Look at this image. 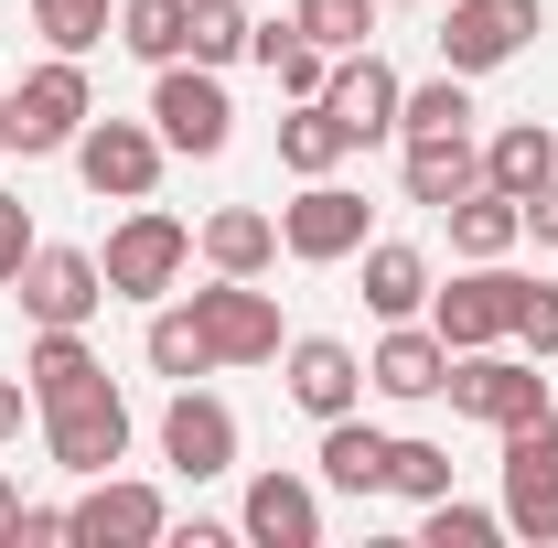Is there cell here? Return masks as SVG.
Wrapping results in <instances>:
<instances>
[{
	"label": "cell",
	"instance_id": "cell-10",
	"mask_svg": "<svg viewBox=\"0 0 558 548\" xmlns=\"http://www.w3.org/2000/svg\"><path fill=\"white\" fill-rule=\"evenodd\" d=\"M515 290H526V279L505 270V259H473L451 290H429V334L451 344V355H473V344H505V334H515Z\"/></svg>",
	"mask_w": 558,
	"mask_h": 548
},
{
	"label": "cell",
	"instance_id": "cell-21",
	"mask_svg": "<svg viewBox=\"0 0 558 548\" xmlns=\"http://www.w3.org/2000/svg\"><path fill=\"white\" fill-rule=\"evenodd\" d=\"M484 183L494 194H537V183H558V140H548V119H505V130L484 140Z\"/></svg>",
	"mask_w": 558,
	"mask_h": 548
},
{
	"label": "cell",
	"instance_id": "cell-15",
	"mask_svg": "<svg viewBox=\"0 0 558 548\" xmlns=\"http://www.w3.org/2000/svg\"><path fill=\"white\" fill-rule=\"evenodd\" d=\"M279 388H290L301 419H344L365 398V355L344 334H301V344H279Z\"/></svg>",
	"mask_w": 558,
	"mask_h": 548
},
{
	"label": "cell",
	"instance_id": "cell-1",
	"mask_svg": "<svg viewBox=\"0 0 558 548\" xmlns=\"http://www.w3.org/2000/svg\"><path fill=\"white\" fill-rule=\"evenodd\" d=\"M97 119V86H86V55H44L22 86H0V151L44 162V151H75V130Z\"/></svg>",
	"mask_w": 558,
	"mask_h": 548
},
{
	"label": "cell",
	"instance_id": "cell-38",
	"mask_svg": "<svg viewBox=\"0 0 558 548\" xmlns=\"http://www.w3.org/2000/svg\"><path fill=\"white\" fill-rule=\"evenodd\" d=\"M22 419H33V388H22V377H0V452L22 441Z\"/></svg>",
	"mask_w": 558,
	"mask_h": 548
},
{
	"label": "cell",
	"instance_id": "cell-37",
	"mask_svg": "<svg viewBox=\"0 0 558 548\" xmlns=\"http://www.w3.org/2000/svg\"><path fill=\"white\" fill-rule=\"evenodd\" d=\"M22 259H33V215H22L11 194H0V290L22 279Z\"/></svg>",
	"mask_w": 558,
	"mask_h": 548
},
{
	"label": "cell",
	"instance_id": "cell-25",
	"mask_svg": "<svg viewBox=\"0 0 558 548\" xmlns=\"http://www.w3.org/2000/svg\"><path fill=\"white\" fill-rule=\"evenodd\" d=\"M344 119H333V108H323V97H290V119H279V172H301V183H312V172H344Z\"/></svg>",
	"mask_w": 558,
	"mask_h": 548
},
{
	"label": "cell",
	"instance_id": "cell-29",
	"mask_svg": "<svg viewBox=\"0 0 558 548\" xmlns=\"http://www.w3.org/2000/svg\"><path fill=\"white\" fill-rule=\"evenodd\" d=\"M119 44H130L140 65H183V44H194V0H119Z\"/></svg>",
	"mask_w": 558,
	"mask_h": 548
},
{
	"label": "cell",
	"instance_id": "cell-27",
	"mask_svg": "<svg viewBox=\"0 0 558 548\" xmlns=\"http://www.w3.org/2000/svg\"><path fill=\"white\" fill-rule=\"evenodd\" d=\"M440 215H451V248H462V259H505V248L526 237V205L494 194V183H473L462 205H440Z\"/></svg>",
	"mask_w": 558,
	"mask_h": 548
},
{
	"label": "cell",
	"instance_id": "cell-35",
	"mask_svg": "<svg viewBox=\"0 0 558 548\" xmlns=\"http://www.w3.org/2000/svg\"><path fill=\"white\" fill-rule=\"evenodd\" d=\"M387 495H409V505L451 495V452L440 441H387Z\"/></svg>",
	"mask_w": 558,
	"mask_h": 548
},
{
	"label": "cell",
	"instance_id": "cell-14",
	"mask_svg": "<svg viewBox=\"0 0 558 548\" xmlns=\"http://www.w3.org/2000/svg\"><path fill=\"white\" fill-rule=\"evenodd\" d=\"M161 463L183 484L236 474V409H226L215 388H172V409H161Z\"/></svg>",
	"mask_w": 558,
	"mask_h": 548
},
{
	"label": "cell",
	"instance_id": "cell-7",
	"mask_svg": "<svg viewBox=\"0 0 558 548\" xmlns=\"http://www.w3.org/2000/svg\"><path fill=\"white\" fill-rule=\"evenodd\" d=\"M537 33H548V0H451L440 65H451V75H494V65H515Z\"/></svg>",
	"mask_w": 558,
	"mask_h": 548
},
{
	"label": "cell",
	"instance_id": "cell-11",
	"mask_svg": "<svg viewBox=\"0 0 558 548\" xmlns=\"http://www.w3.org/2000/svg\"><path fill=\"white\" fill-rule=\"evenodd\" d=\"M65 516H75L86 548H150V538H172L161 484H130V474H86V495H75Z\"/></svg>",
	"mask_w": 558,
	"mask_h": 548
},
{
	"label": "cell",
	"instance_id": "cell-39",
	"mask_svg": "<svg viewBox=\"0 0 558 548\" xmlns=\"http://www.w3.org/2000/svg\"><path fill=\"white\" fill-rule=\"evenodd\" d=\"M526 237H537V248H558V183H537V194H526Z\"/></svg>",
	"mask_w": 558,
	"mask_h": 548
},
{
	"label": "cell",
	"instance_id": "cell-34",
	"mask_svg": "<svg viewBox=\"0 0 558 548\" xmlns=\"http://www.w3.org/2000/svg\"><path fill=\"white\" fill-rule=\"evenodd\" d=\"M247 33H258V22H247L236 0H194V44H183V55L226 75V65H236V55H247Z\"/></svg>",
	"mask_w": 558,
	"mask_h": 548
},
{
	"label": "cell",
	"instance_id": "cell-6",
	"mask_svg": "<svg viewBox=\"0 0 558 548\" xmlns=\"http://www.w3.org/2000/svg\"><path fill=\"white\" fill-rule=\"evenodd\" d=\"M279 259H301V270L365 259V194H354V183H333V172H312V183L279 205Z\"/></svg>",
	"mask_w": 558,
	"mask_h": 548
},
{
	"label": "cell",
	"instance_id": "cell-24",
	"mask_svg": "<svg viewBox=\"0 0 558 548\" xmlns=\"http://www.w3.org/2000/svg\"><path fill=\"white\" fill-rule=\"evenodd\" d=\"M323 484L333 495H387V430H365V419H323Z\"/></svg>",
	"mask_w": 558,
	"mask_h": 548
},
{
	"label": "cell",
	"instance_id": "cell-17",
	"mask_svg": "<svg viewBox=\"0 0 558 548\" xmlns=\"http://www.w3.org/2000/svg\"><path fill=\"white\" fill-rule=\"evenodd\" d=\"M365 388H387V398H440L451 388V344L429 334V323H387L376 334V355H365Z\"/></svg>",
	"mask_w": 558,
	"mask_h": 548
},
{
	"label": "cell",
	"instance_id": "cell-4",
	"mask_svg": "<svg viewBox=\"0 0 558 548\" xmlns=\"http://www.w3.org/2000/svg\"><path fill=\"white\" fill-rule=\"evenodd\" d=\"M150 130H161V151H194V162H215L226 140H236V108H226V75L215 65H150Z\"/></svg>",
	"mask_w": 558,
	"mask_h": 548
},
{
	"label": "cell",
	"instance_id": "cell-5",
	"mask_svg": "<svg viewBox=\"0 0 558 548\" xmlns=\"http://www.w3.org/2000/svg\"><path fill=\"white\" fill-rule=\"evenodd\" d=\"M462 419H484V430H515L526 409H548V377H537V355L515 344H473V355H451V388H440Z\"/></svg>",
	"mask_w": 558,
	"mask_h": 548
},
{
	"label": "cell",
	"instance_id": "cell-9",
	"mask_svg": "<svg viewBox=\"0 0 558 548\" xmlns=\"http://www.w3.org/2000/svg\"><path fill=\"white\" fill-rule=\"evenodd\" d=\"M44 452H54L75 484L108 474V463H130V398H119L108 377H97V388H75V398H54V409H44Z\"/></svg>",
	"mask_w": 558,
	"mask_h": 548
},
{
	"label": "cell",
	"instance_id": "cell-22",
	"mask_svg": "<svg viewBox=\"0 0 558 548\" xmlns=\"http://www.w3.org/2000/svg\"><path fill=\"white\" fill-rule=\"evenodd\" d=\"M194 248H205V270H226V279H258V270L279 259V215H258V205H215Z\"/></svg>",
	"mask_w": 558,
	"mask_h": 548
},
{
	"label": "cell",
	"instance_id": "cell-33",
	"mask_svg": "<svg viewBox=\"0 0 558 548\" xmlns=\"http://www.w3.org/2000/svg\"><path fill=\"white\" fill-rule=\"evenodd\" d=\"M418 538H429V548H494V538H505V505H462V495H429V505H418Z\"/></svg>",
	"mask_w": 558,
	"mask_h": 548
},
{
	"label": "cell",
	"instance_id": "cell-40",
	"mask_svg": "<svg viewBox=\"0 0 558 548\" xmlns=\"http://www.w3.org/2000/svg\"><path fill=\"white\" fill-rule=\"evenodd\" d=\"M11 527H22V484L0 474V548H11Z\"/></svg>",
	"mask_w": 558,
	"mask_h": 548
},
{
	"label": "cell",
	"instance_id": "cell-26",
	"mask_svg": "<svg viewBox=\"0 0 558 548\" xmlns=\"http://www.w3.org/2000/svg\"><path fill=\"white\" fill-rule=\"evenodd\" d=\"M140 355H150V377H172V388L215 377V344H205V323H194V301H161L150 334H140Z\"/></svg>",
	"mask_w": 558,
	"mask_h": 548
},
{
	"label": "cell",
	"instance_id": "cell-12",
	"mask_svg": "<svg viewBox=\"0 0 558 548\" xmlns=\"http://www.w3.org/2000/svg\"><path fill=\"white\" fill-rule=\"evenodd\" d=\"M194 323H205L215 366H269V355H279V301L258 290V279L215 270V290H194Z\"/></svg>",
	"mask_w": 558,
	"mask_h": 548
},
{
	"label": "cell",
	"instance_id": "cell-31",
	"mask_svg": "<svg viewBox=\"0 0 558 548\" xmlns=\"http://www.w3.org/2000/svg\"><path fill=\"white\" fill-rule=\"evenodd\" d=\"M376 11H387V0H290V22H301L323 55H354V44H376Z\"/></svg>",
	"mask_w": 558,
	"mask_h": 548
},
{
	"label": "cell",
	"instance_id": "cell-30",
	"mask_svg": "<svg viewBox=\"0 0 558 548\" xmlns=\"http://www.w3.org/2000/svg\"><path fill=\"white\" fill-rule=\"evenodd\" d=\"M429 130H473V75H429V86H409L398 97V140H429Z\"/></svg>",
	"mask_w": 558,
	"mask_h": 548
},
{
	"label": "cell",
	"instance_id": "cell-13",
	"mask_svg": "<svg viewBox=\"0 0 558 548\" xmlns=\"http://www.w3.org/2000/svg\"><path fill=\"white\" fill-rule=\"evenodd\" d=\"M398 97H409V75L387 65L376 44L333 55V75H323V108L344 119V140H354V151H365V140H398Z\"/></svg>",
	"mask_w": 558,
	"mask_h": 548
},
{
	"label": "cell",
	"instance_id": "cell-18",
	"mask_svg": "<svg viewBox=\"0 0 558 548\" xmlns=\"http://www.w3.org/2000/svg\"><path fill=\"white\" fill-rule=\"evenodd\" d=\"M236 538H258V548H323V495H312L301 474H258L247 505H236Z\"/></svg>",
	"mask_w": 558,
	"mask_h": 548
},
{
	"label": "cell",
	"instance_id": "cell-32",
	"mask_svg": "<svg viewBox=\"0 0 558 548\" xmlns=\"http://www.w3.org/2000/svg\"><path fill=\"white\" fill-rule=\"evenodd\" d=\"M108 22H119V0H33V33H44L54 55H97Z\"/></svg>",
	"mask_w": 558,
	"mask_h": 548
},
{
	"label": "cell",
	"instance_id": "cell-20",
	"mask_svg": "<svg viewBox=\"0 0 558 548\" xmlns=\"http://www.w3.org/2000/svg\"><path fill=\"white\" fill-rule=\"evenodd\" d=\"M108 366H97V344H86V323H33V355H22V388H33V409H54V398H75V388H97Z\"/></svg>",
	"mask_w": 558,
	"mask_h": 548
},
{
	"label": "cell",
	"instance_id": "cell-8",
	"mask_svg": "<svg viewBox=\"0 0 558 548\" xmlns=\"http://www.w3.org/2000/svg\"><path fill=\"white\" fill-rule=\"evenodd\" d=\"M75 172H86L97 205H150V183H161V130H150V119H86V130H75Z\"/></svg>",
	"mask_w": 558,
	"mask_h": 548
},
{
	"label": "cell",
	"instance_id": "cell-16",
	"mask_svg": "<svg viewBox=\"0 0 558 548\" xmlns=\"http://www.w3.org/2000/svg\"><path fill=\"white\" fill-rule=\"evenodd\" d=\"M11 301H22L33 323H97V312H108V270H97L86 248H33L22 279H11Z\"/></svg>",
	"mask_w": 558,
	"mask_h": 548
},
{
	"label": "cell",
	"instance_id": "cell-36",
	"mask_svg": "<svg viewBox=\"0 0 558 548\" xmlns=\"http://www.w3.org/2000/svg\"><path fill=\"white\" fill-rule=\"evenodd\" d=\"M505 344H526L537 366L558 355V279H526V290H515V334H505Z\"/></svg>",
	"mask_w": 558,
	"mask_h": 548
},
{
	"label": "cell",
	"instance_id": "cell-28",
	"mask_svg": "<svg viewBox=\"0 0 558 548\" xmlns=\"http://www.w3.org/2000/svg\"><path fill=\"white\" fill-rule=\"evenodd\" d=\"M247 55L279 75V97H323V75H333V55H323L301 22H258V33H247Z\"/></svg>",
	"mask_w": 558,
	"mask_h": 548
},
{
	"label": "cell",
	"instance_id": "cell-23",
	"mask_svg": "<svg viewBox=\"0 0 558 548\" xmlns=\"http://www.w3.org/2000/svg\"><path fill=\"white\" fill-rule=\"evenodd\" d=\"M365 312H376V323L429 312V259H418V248H398V237H365Z\"/></svg>",
	"mask_w": 558,
	"mask_h": 548
},
{
	"label": "cell",
	"instance_id": "cell-2",
	"mask_svg": "<svg viewBox=\"0 0 558 548\" xmlns=\"http://www.w3.org/2000/svg\"><path fill=\"white\" fill-rule=\"evenodd\" d=\"M108 301H161L172 279L194 270V226L183 215H161V205H130L119 226H108Z\"/></svg>",
	"mask_w": 558,
	"mask_h": 548
},
{
	"label": "cell",
	"instance_id": "cell-19",
	"mask_svg": "<svg viewBox=\"0 0 558 548\" xmlns=\"http://www.w3.org/2000/svg\"><path fill=\"white\" fill-rule=\"evenodd\" d=\"M398 183H409V205H462V194L484 183V151H473V130H429V140H409Z\"/></svg>",
	"mask_w": 558,
	"mask_h": 548
},
{
	"label": "cell",
	"instance_id": "cell-3",
	"mask_svg": "<svg viewBox=\"0 0 558 548\" xmlns=\"http://www.w3.org/2000/svg\"><path fill=\"white\" fill-rule=\"evenodd\" d=\"M505 441V538L558 548V409H526Z\"/></svg>",
	"mask_w": 558,
	"mask_h": 548
}]
</instances>
